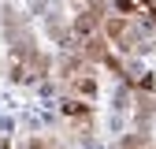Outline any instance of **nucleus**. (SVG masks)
I'll list each match as a JSON object with an SVG mask.
<instances>
[{
    "label": "nucleus",
    "instance_id": "nucleus-1",
    "mask_svg": "<svg viewBox=\"0 0 156 149\" xmlns=\"http://www.w3.org/2000/svg\"><path fill=\"white\" fill-rule=\"evenodd\" d=\"M97 19H101V15H97V11H86V15H78L74 19V34H93V26H97Z\"/></svg>",
    "mask_w": 156,
    "mask_h": 149
},
{
    "label": "nucleus",
    "instance_id": "nucleus-2",
    "mask_svg": "<svg viewBox=\"0 0 156 149\" xmlns=\"http://www.w3.org/2000/svg\"><path fill=\"white\" fill-rule=\"evenodd\" d=\"M63 112H67V116H86L89 104H82V101H63Z\"/></svg>",
    "mask_w": 156,
    "mask_h": 149
},
{
    "label": "nucleus",
    "instance_id": "nucleus-3",
    "mask_svg": "<svg viewBox=\"0 0 156 149\" xmlns=\"http://www.w3.org/2000/svg\"><path fill=\"white\" fill-rule=\"evenodd\" d=\"M119 149H149V145H145V134H130Z\"/></svg>",
    "mask_w": 156,
    "mask_h": 149
},
{
    "label": "nucleus",
    "instance_id": "nucleus-4",
    "mask_svg": "<svg viewBox=\"0 0 156 149\" xmlns=\"http://www.w3.org/2000/svg\"><path fill=\"white\" fill-rule=\"evenodd\" d=\"M115 8H119L123 15H130V11H134V0H115Z\"/></svg>",
    "mask_w": 156,
    "mask_h": 149
}]
</instances>
